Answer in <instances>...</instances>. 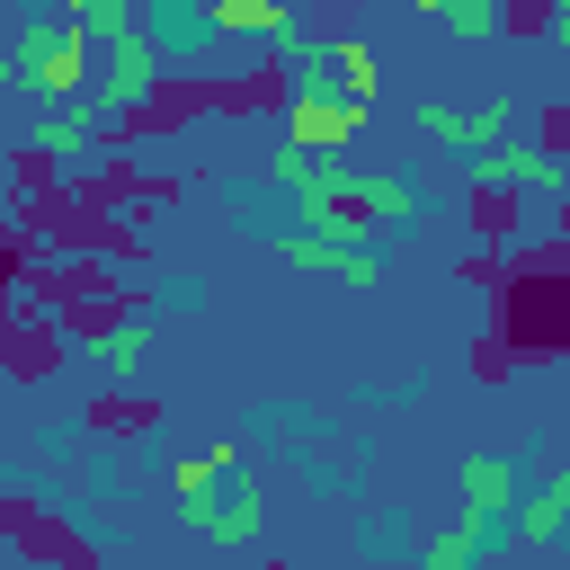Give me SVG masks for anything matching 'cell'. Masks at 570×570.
<instances>
[{
  "mask_svg": "<svg viewBox=\"0 0 570 570\" xmlns=\"http://www.w3.org/2000/svg\"><path fill=\"white\" fill-rule=\"evenodd\" d=\"M330 71L347 80V98H365V107L383 98V62H374V45H365V36H330Z\"/></svg>",
  "mask_w": 570,
  "mask_h": 570,
  "instance_id": "cell-12",
  "label": "cell"
},
{
  "mask_svg": "<svg viewBox=\"0 0 570 570\" xmlns=\"http://www.w3.org/2000/svg\"><path fill=\"white\" fill-rule=\"evenodd\" d=\"M401 9H419V18H436V9H445V0H401Z\"/></svg>",
  "mask_w": 570,
  "mask_h": 570,
  "instance_id": "cell-16",
  "label": "cell"
},
{
  "mask_svg": "<svg viewBox=\"0 0 570 570\" xmlns=\"http://www.w3.org/2000/svg\"><path fill=\"white\" fill-rule=\"evenodd\" d=\"M285 267L338 276V285H383V258L365 240H338V232H285Z\"/></svg>",
  "mask_w": 570,
  "mask_h": 570,
  "instance_id": "cell-8",
  "label": "cell"
},
{
  "mask_svg": "<svg viewBox=\"0 0 570 570\" xmlns=\"http://www.w3.org/2000/svg\"><path fill=\"white\" fill-rule=\"evenodd\" d=\"M71 9H80V0H71Z\"/></svg>",
  "mask_w": 570,
  "mask_h": 570,
  "instance_id": "cell-18",
  "label": "cell"
},
{
  "mask_svg": "<svg viewBox=\"0 0 570 570\" xmlns=\"http://www.w3.org/2000/svg\"><path fill=\"white\" fill-rule=\"evenodd\" d=\"M178 517L196 525V534H214V543H258V525H267V508H258V490L232 472L223 490H196V499H178Z\"/></svg>",
  "mask_w": 570,
  "mask_h": 570,
  "instance_id": "cell-7",
  "label": "cell"
},
{
  "mask_svg": "<svg viewBox=\"0 0 570 570\" xmlns=\"http://www.w3.org/2000/svg\"><path fill=\"white\" fill-rule=\"evenodd\" d=\"M454 481H463V508H481V517H517V499H525V472L508 463V454H463L454 463Z\"/></svg>",
  "mask_w": 570,
  "mask_h": 570,
  "instance_id": "cell-9",
  "label": "cell"
},
{
  "mask_svg": "<svg viewBox=\"0 0 570 570\" xmlns=\"http://www.w3.org/2000/svg\"><path fill=\"white\" fill-rule=\"evenodd\" d=\"M9 80H27L45 107H62V98H80L98 80V36L71 9H27L9 27Z\"/></svg>",
  "mask_w": 570,
  "mask_h": 570,
  "instance_id": "cell-1",
  "label": "cell"
},
{
  "mask_svg": "<svg viewBox=\"0 0 570 570\" xmlns=\"http://www.w3.org/2000/svg\"><path fill=\"white\" fill-rule=\"evenodd\" d=\"M490 534H499V517H481V508H463V517H454V525H445V534H436V543L419 552V570H472Z\"/></svg>",
  "mask_w": 570,
  "mask_h": 570,
  "instance_id": "cell-11",
  "label": "cell"
},
{
  "mask_svg": "<svg viewBox=\"0 0 570 570\" xmlns=\"http://www.w3.org/2000/svg\"><path fill=\"white\" fill-rule=\"evenodd\" d=\"M276 187L294 196L303 232H338V240H365L374 232V205H365V169L347 151H276Z\"/></svg>",
  "mask_w": 570,
  "mask_h": 570,
  "instance_id": "cell-2",
  "label": "cell"
},
{
  "mask_svg": "<svg viewBox=\"0 0 570 570\" xmlns=\"http://www.w3.org/2000/svg\"><path fill=\"white\" fill-rule=\"evenodd\" d=\"M552 9H570V0H552Z\"/></svg>",
  "mask_w": 570,
  "mask_h": 570,
  "instance_id": "cell-17",
  "label": "cell"
},
{
  "mask_svg": "<svg viewBox=\"0 0 570 570\" xmlns=\"http://www.w3.org/2000/svg\"><path fill=\"white\" fill-rule=\"evenodd\" d=\"M160 80H169V53H160V36L151 27H125V36H107L98 45V107L107 116H142L151 98H160Z\"/></svg>",
  "mask_w": 570,
  "mask_h": 570,
  "instance_id": "cell-3",
  "label": "cell"
},
{
  "mask_svg": "<svg viewBox=\"0 0 570 570\" xmlns=\"http://www.w3.org/2000/svg\"><path fill=\"white\" fill-rule=\"evenodd\" d=\"M142 347H151V321H116V330H98V356H107L116 374H134Z\"/></svg>",
  "mask_w": 570,
  "mask_h": 570,
  "instance_id": "cell-14",
  "label": "cell"
},
{
  "mask_svg": "<svg viewBox=\"0 0 570 570\" xmlns=\"http://www.w3.org/2000/svg\"><path fill=\"white\" fill-rule=\"evenodd\" d=\"M561 525H570V472H552V481H543L534 499H517V517H508L517 543H552Z\"/></svg>",
  "mask_w": 570,
  "mask_h": 570,
  "instance_id": "cell-10",
  "label": "cell"
},
{
  "mask_svg": "<svg viewBox=\"0 0 570 570\" xmlns=\"http://www.w3.org/2000/svg\"><path fill=\"white\" fill-rule=\"evenodd\" d=\"M98 125H116V116L98 107V89H80V98H62V107H45L27 142H36L45 160H62V169H80V160L98 151Z\"/></svg>",
  "mask_w": 570,
  "mask_h": 570,
  "instance_id": "cell-6",
  "label": "cell"
},
{
  "mask_svg": "<svg viewBox=\"0 0 570 570\" xmlns=\"http://www.w3.org/2000/svg\"><path fill=\"white\" fill-rule=\"evenodd\" d=\"M419 134H428V142H454V151L508 142V134H517V98H481V107H445V98H419Z\"/></svg>",
  "mask_w": 570,
  "mask_h": 570,
  "instance_id": "cell-5",
  "label": "cell"
},
{
  "mask_svg": "<svg viewBox=\"0 0 570 570\" xmlns=\"http://www.w3.org/2000/svg\"><path fill=\"white\" fill-rule=\"evenodd\" d=\"M463 169H472V187H490V196H570V151L517 142V134L463 151Z\"/></svg>",
  "mask_w": 570,
  "mask_h": 570,
  "instance_id": "cell-4",
  "label": "cell"
},
{
  "mask_svg": "<svg viewBox=\"0 0 570 570\" xmlns=\"http://www.w3.org/2000/svg\"><path fill=\"white\" fill-rule=\"evenodd\" d=\"M552 45H561V62H570V9H561V18H552Z\"/></svg>",
  "mask_w": 570,
  "mask_h": 570,
  "instance_id": "cell-15",
  "label": "cell"
},
{
  "mask_svg": "<svg viewBox=\"0 0 570 570\" xmlns=\"http://www.w3.org/2000/svg\"><path fill=\"white\" fill-rule=\"evenodd\" d=\"M436 27H445L454 45H490V36L508 27V0H445V9H436Z\"/></svg>",
  "mask_w": 570,
  "mask_h": 570,
  "instance_id": "cell-13",
  "label": "cell"
}]
</instances>
